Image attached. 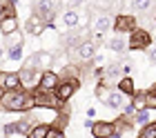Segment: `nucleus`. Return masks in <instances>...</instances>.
Here are the masks:
<instances>
[{
  "instance_id": "nucleus-1",
  "label": "nucleus",
  "mask_w": 156,
  "mask_h": 138,
  "mask_svg": "<svg viewBox=\"0 0 156 138\" xmlns=\"http://www.w3.org/2000/svg\"><path fill=\"white\" fill-rule=\"evenodd\" d=\"M0 109L2 111H31L36 109V105H34V96L29 89H13V91L2 94Z\"/></svg>"
},
{
  "instance_id": "nucleus-2",
  "label": "nucleus",
  "mask_w": 156,
  "mask_h": 138,
  "mask_svg": "<svg viewBox=\"0 0 156 138\" xmlns=\"http://www.w3.org/2000/svg\"><path fill=\"white\" fill-rule=\"evenodd\" d=\"M58 7H60V0H34V16H38L49 27L56 18Z\"/></svg>"
},
{
  "instance_id": "nucleus-3",
  "label": "nucleus",
  "mask_w": 156,
  "mask_h": 138,
  "mask_svg": "<svg viewBox=\"0 0 156 138\" xmlns=\"http://www.w3.org/2000/svg\"><path fill=\"white\" fill-rule=\"evenodd\" d=\"M34 96V105L36 107H45V109H60L62 103L58 100V96H56V91H45V89H34L31 91Z\"/></svg>"
},
{
  "instance_id": "nucleus-4",
  "label": "nucleus",
  "mask_w": 156,
  "mask_h": 138,
  "mask_svg": "<svg viewBox=\"0 0 156 138\" xmlns=\"http://www.w3.org/2000/svg\"><path fill=\"white\" fill-rule=\"evenodd\" d=\"M152 47V34L145 31V29H134L129 34V40H127V49L132 51H140V49H150Z\"/></svg>"
},
{
  "instance_id": "nucleus-5",
  "label": "nucleus",
  "mask_w": 156,
  "mask_h": 138,
  "mask_svg": "<svg viewBox=\"0 0 156 138\" xmlns=\"http://www.w3.org/2000/svg\"><path fill=\"white\" fill-rule=\"evenodd\" d=\"M114 25V20L109 18V13H96V16H91V31H94V38H96V42L101 40V36L107 31V29Z\"/></svg>"
},
{
  "instance_id": "nucleus-6",
  "label": "nucleus",
  "mask_w": 156,
  "mask_h": 138,
  "mask_svg": "<svg viewBox=\"0 0 156 138\" xmlns=\"http://www.w3.org/2000/svg\"><path fill=\"white\" fill-rule=\"evenodd\" d=\"M18 76H20V83H23V89H29V91H34L40 83V71L34 67H27V65L18 71Z\"/></svg>"
},
{
  "instance_id": "nucleus-7",
  "label": "nucleus",
  "mask_w": 156,
  "mask_h": 138,
  "mask_svg": "<svg viewBox=\"0 0 156 138\" xmlns=\"http://www.w3.org/2000/svg\"><path fill=\"white\" fill-rule=\"evenodd\" d=\"M96 94H98V98H101L107 107H114V109L123 107V94H120V91H109V89H105V85H98Z\"/></svg>"
},
{
  "instance_id": "nucleus-8",
  "label": "nucleus",
  "mask_w": 156,
  "mask_h": 138,
  "mask_svg": "<svg viewBox=\"0 0 156 138\" xmlns=\"http://www.w3.org/2000/svg\"><path fill=\"white\" fill-rule=\"evenodd\" d=\"M78 85H80V83H78L76 78H72V80H60V83H58V87H56V96H58V100H60L62 105H65L67 100L76 94Z\"/></svg>"
},
{
  "instance_id": "nucleus-9",
  "label": "nucleus",
  "mask_w": 156,
  "mask_h": 138,
  "mask_svg": "<svg viewBox=\"0 0 156 138\" xmlns=\"http://www.w3.org/2000/svg\"><path fill=\"white\" fill-rule=\"evenodd\" d=\"M91 136L94 138H114V132H116V125L109 120H96L91 122Z\"/></svg>"
},
{
  "instance_id": "nucleus-10",
  "label": "nucleus",
  "mask_w": 156,
  "mask_h": 138,
  "mask_svg": "<svg viewBox=\"0 0 156 138\" xmlns=\"http://www.w3.org/2000/svg\"><path fill=\"white\" fill-rule=\"evenodd\" d=\"M31 127H34V125L29 122V118H23V120H16V122H9V125H5V127H2V136H5V138H9V136H13V134L27 136Z\"/></svg>"
},
{
  "instance_id": "nucleus-11",
  "label": "nucleus",
  "mask_w": 156,
  "mask_h": 138,
  "mask_svg": "<svg viewBox=\"0 0 156 138\" xmlns=\"http://www.w3.org/2000/svg\"><path fill=\"white\" fill-rule=\"evenodd\" d=\"M0 89L2 91H13V89H23L20 76L16 71H0Z\"/></svg>"
},
{
  "instance_id": "nucleus-12",
  "label": "nucleus",
  "mask_w": 156,
  "mask_h": 138,
  "mask_svg": "<svg viewBox=\"0 0 156 138\" xmlns=\"http://www.w3.org/2000/svg\"><path fill=\"white\" fill-rule=\"evenodd\" d=\"M136 29V18L127 16V13H120V16L114 18V31L118 34H132Z\"/></svg>"
},
{
  "instance_id": "nucleus-13",
  "label": "nucleus",
  "mask_w": 156,
  "mask_h": 138,
  "mask_svg": "<svg viewBox=\"0 0 156 138\" xmlns=\"http://www.w3.org/2000/svg\"><path fill=\"white\" fill-rule=\"evenodd\" d=\"M49 65H51V54H47V51H38V54H34L29 60H27V67L38 69L40 74H42V71H47Z\"/></svg>"
},
{
  "instance_id": "nucleus-14",
  "label": "nucleus",
  "mask_w": 156,
  "mask_h": 138,
  "mask_svg": "<svg viewBox=\"0 0 156 138\" xmlns=\"http://www.w3.org/2000/svg\"><path fill=\"white\" fill-rule=\"evenodd\" d=\"M60 83V76L54 74V71H42L40 74V83H38V89H45V91H56V87Z\"/></svg>"
},
{
  "instance_id": "nucleus-15",
  "label": "nucleus",
  "mask_w": 156,
  "mask_h": 138,
  "mask_svg": "<svg viewBox=\"0 0 156 138\" xmlns=\"http://www.w3.org/2000/svg\"><path fill=\"white\" fill-rule=\"evenodd\" d=\"M94 54H96V42L94 40H83L80 42V47L76 49V56H78V60H91L94 58Z\"/></svg>"
},
{
  "instance_id": "nucleus-16",
  "label": "nucleus",
  "mask_w": 156,
  "mask_h": 138,
  "mask_svg": "<svg viewBox=\"0 0 156 138\" xmlns=\"http://www.w3.org/2000/svg\"><path fill=\"white\" fill-rule=\"evenodd\" d=\"M45 29H47V25L42 23L38 16H31V18L25 23V31L29 34V36H42V31H45Z\"/></svg>"
},
{
  "instance_id": "nucleus-17",
  "label": "nucleus",
  "mask_w": 156,
  "mask_h": 138,
  "mask_svg": "<svg viewBox=\"0 0 156 138\" xmlns=\"http://www.w3.org/2000/svg\"><path fill=\"white\" fill-rule=\"evenodd\" d=\"M0 31H2V36H13V34H18V20L16 18H2L0 20Z\"/></svg>"
},
{
  "instance_id": "nucleus-18",
  "label": "nucleus",
  "mask_w": 156,
  "mask_h": 138,
  "mask_svg": "<svg viewBox=\"0 0 156 138\" xmlns=\"http://www.w3.org/2000/svg\"><path fill=\"white\" fill-rule=\"evenodd\" d=\"M129 105L134 107V111H145L147 109V91H136L132 96V103Z\"/></svg>"
},
{
  "instance_id": "nucleus-19",
  "label": "nucleus",
  "mask_w": 156,
  "mask_h": 138,
  "mask_svg": "<svg viewBox=\"0 0 156 138\" xmlns=\"http://www.w3.org/2000/svg\"><path fill=\"white\" fill-rule=\"evenodd\" d=\"M49 129H51V125H49V122H38V125H34V127L29 129L27 138H47Z\"/></svg>"
},
{
  "instance_id": "nucleus-20",
  "label": "nucleus",
  "mask_w": 156,
  "mask_h": 138,
  "mask_svg": "<svg viewBox=\"0 0 156 138\" xmlns=\"http://www.w3.org/2000/svg\"><path fill=\"white\" fill-rule=\"evenodd\" d=\"M118 91L120 94H127V96H134V94H136V87H134L132 76H123L118 80Z\"/></svg>"
},
{
  "instance_id": "nucleus-21",
  "label": "nucleus",
  "mask_w": 156,
  "mask_h": 138,
  "mask_svg": "<svg viewBox=\"0 0 156 138\" xmlns=\"http://www.w3.org/2000/svg\"><path fill=\"white\" fill-rule=\"evenodd\" d=\"M60 20H62V25H65V27L74 29V27H78V23H80V16H78V11H65Z\"/></svg>"
},
{
  "instance_id": "nucleus-22",
  "label": "nucleus",
  "mask_w": 156,
  "mask_h": 138,
  "mask_svg": "<svg viewBox=\"0 0 156 138\" xmlns=\"http://www.w3.org/2000/svg\"><path fill=\"white\" fill-rule=\"evenodd\" d=\"M138 138H156V120H150L140 127L138 132Z\"/></svg>"
},
{
  "instance_id": "nucleus-23",
  "label": "nucleus",
  "mask_w": 156,
  "mask_h": 138,
  "mask_svg": "<svg viewBox=\"0 0 156 138\" xmlns=\"http://www.w3.org/2000/svg\"><path fill=\"white\" fill-rule=\"evenodd\" d=\"M0 16L2 18H16V2H13V0H7L2 5V9H0Z\"/></svg>"
},
{
  "instance_id": "nucleus-24",
  "label": "nucleus",
  "mask_w": 156,
  "mask_h": 138,
  "mask_svg": "<svg viewBox=\"0 0 156 138\" xmlns=\"http://www.w3.org/2000/svg\"><path fill=\"white\" fill-rule=\"evenodd\" d=\"M147 9H152V0H132V11L143 13Z\"/></svg>"
},
{
  "instance_id": "nucleus-25",
  "label": "nucleus",
  "mask_w": 156,
  "mask_h": 138,
  "mask_svg": "<svg viewBox=\"0 0 156 138\" xmlns=\"http://www.w3.org/2000/svg\"><path fill=\"white\" fill-rule=\"evenodd\" d=\"M107 45H109V49H112V51H118V54L127 49V42H125V40H120V38H114V40H109Z\"/></svg>"
},
{
  "instance_id": "nucleus-26",
  "label": "nucleus",
  "mask_w": 156,
  "mask_h": 138,
  "mask_svg": "<svg viewBox=\"0 0 156 138\" xmlns=\"http://www.w3.org/2000/svg\"><path fill=\"white\" fill-rule=\"evenodd\" d=\"M60 76H65L62 80H72V78L78 76V67H76V65H67V67L62 69V74H60Z\"/></svg>"
},
{
  "instance_id": "nucleus-27",
  "label": "nucleus",
  "mask_w": 156,
  "mask_h": 138,
  "mask_svg": "<svg viewBox=\"0 0 156 138\" xmlns=\"http://www.w3.org/2000/svg\"><path fill=\"white\" fill-rule=\"evenodd\" d=\"M60 5L65 7L67 11H76V7L80 5V0H60Z\"/></svg>"
},
{
  "instance_id": "nucleus-28",
  "label": "nucleus",
  "mask_w": 156,
  "mask_h": 138,
  "mask_svg": "<svg viewBox=\"0 0 156 138\" xmlns=\"http://www.w3.org/2000/svg\"><path fill=\"white\" fill-rule=\"evenodd\" d=\"M147 109H152V111L156 109V91H152V89L147 91Z\"/></svg>"
},
{
  "instance_id": "nucleus-29",
  "label": "nucleus",
  "mask_w": 156,
  "mask_h": 138,
  "mask_svg": "<svg viewBox=\"0 0 156 138\" xmlns=\"http://www.w3.org/2000/svg\"><path fill=\"white\" fill-rule=\"evenodd\" d=\"M47 138H65V134H62V129L51 127V129H49V134H47Z\"/></svg>"
},
{
  "instance_id": "nucleus-30",
  "label": "nucleus",
  "mask_w": 156,
  "mask_h": 138,
  "mask_svg": "<svg viewBox=\"0 0 156 138\" xmlns=\"http://www.w3.org/2000/svg\"><path fill=\"white\" fill-rule=\"evenodd\" d=\"M150 62H154V65H156V45H154V47H150Z\"/></svg>"
},
{
  "instance_id": "nucleus-31",
  "label": "nucleus",
  "mask_w": 156,
  "mask_h": 138,
  "mask_svg": "<svg viewBox=\"0 0 156 138\" xmlns=\"http://www.w3.org/2000/svg\"><path fill=\"white\" fill-rule=\"evenodd\" d=\"M5 2H7V0H0V7H2V5H5Z\"/></svg>"
},
{
  "instance_id": "nucleus-32",
  "label": "nucleus",
  "mask_w": 156,
  "mask_h": 138,
  "mask_svg": "<svg viewBox=\"0 0 156 138\" xmlns=\"http://www.w3.org/2000/svg\"><path fill=\"white\" fill-rule=\"evenodd\" d=\"M2 94H5V91H2V89H0V98H2Z\"/></svg>"
}]
</instances>
